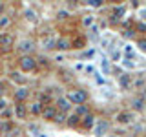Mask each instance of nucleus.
<instances>
[{
  "label": "nucleus",
  "mask_w": 146,
  "mask_h": 137,
  "mask_svg": "<svg viewBox=\"0 0 146 137\" xmlns=\"http://www.w3.org/2000/svg\"><path fill=\"white\" fill-rule=\"evenodd\" d=\"M122 134H124V132H115V134H111V135H108V137H124Z\"/></svg>",
  "instance_id": "nucleus-36"
},
{
  "label": "nucleus",
  "mask_w": 146,
  "mask_h": 137,
  "mask_svg": "<svg viewBox=\"0 0 146 137\" xmlns=\"http://www.w3.org/2000/svg\"><path fill=\"white\" fill-rule=\"evenodd\" d=\"M73 113L82 119V117L88 115V113H91V106H90V104H80V106H75V112H73Z\"/></svg>",
  "instance_id": "nucleus-21"
},
{
  "label": "nucleus",
  "mask_w": 146,
  "mask_h": 137,
  "mask_svg": "<svg viewBox=\"0 0 146 137\" xmlns=\"http://www.w3.org/2000/svg\"><path fill=\"white\" fill-rule=\"evenodd\" d=\"M7 79L13 82V84H17L18 88H20V86H26L27 84V77L24 75V73H20L18 70H15V71H9L7 73Z\"/></svg>",
  "instance_id": "nucleus-12"
},
{
  "label": "nucleus",
  "mask_w": 146,
  "mask_h": 137,
  "mask_svg": "<svg viewBox=\"0 0 146 137\" xmlns=\"http://www.w3.org/2000/svg\"><path fill=\"white\" fill-rule=\"evenodd\" d=\"M128 110L133 113H144L146 112V88L128 99Z\"/></svg>",
  "instance_id": "nucleus-2"
},
{
  "label": "nucleus",
  "mask_w": 146,
  "mask_h": 137,
  "mask_svg": "<svg viewBox=\"0 0 146 137\" xmlns=\"http://www.w3.org/2000/svg\"><path fill=\"white\" fill-rule=\"evenodd\" d=\"M84 44H86V40L82 39V37H77V39H71V48H84Z\"/></svg>",
  "instance_id": "nucleus-28"
},
{
  "label": "nucleus",
  "mask_w": 146,
  "mask_h": 137,
  "mask_svg": "<svg viewBox=\"0 0 146 137\" xmlns=\"http://www.w3.org/2000/svg\"><path fill=\"white\" fill-rule=\"evenodd\" d=\"M4 11H6V4L0 2V15H4Z\"/></svg>",
  "instance_id": "nucleus-37"
},
{
  "label": "nucleus",
  "mask_w": 146,
  "mask_h": 137,
  "mask_svg": "<svg viewBox=\"0 0 146 137\" xmlns=\"http://www.w3.org/2000/svg\"><path fill=\"white\" fill-rule=\"evenodd\" d=\"M15 42H17V39L11 31H2L0 33V51L2 53H9L15 48Z\"/></svg>",
  "instance_id": "nucleus-5"
},
{
  "label": "nucleus",
  "mask_w": 146,
  "mask_h": 137,
  "mask_svg": "<svg viewBox=\"0 0 146 137\" xmlns=\"http://www.w3.org/2000/svg\"><path fill=\"white\" fill-rule=\"evenodd\" d=\"M122 15H124V6H121V7H115L113 9V13H111V17H110V24H115V22H119L122 18Z\"/></svg>",
  "instance_id": "nucleus-22"
},
{
  "label": "nucleus",
  "mask_w": 146,
  "mask_h": 137,
  "mask_svg": "<svg viewBox=\"0 0 146 137\" xmlns=\"http://www.w3.org/2000/svg\"><path fill=\"white\" fill-rule=\"evenodd\" d=\"M73 106H80V104H88L90 100V91L86 88H71L66 91V95H64Z\"/></svg>",
  "instance_id": "nucleus-1"
},
{
  "label": "nucleus",
  "mask_w": 146,
  "mask_h": 137,
  "mask_svg": "<svg viewBox=\"0 0 146 137\" xmlns=\"http://www.w3.org/2000/svg\"><path fill=\"white\" fill-rule=\"evenodd\" d=\"M17 66L20 73H35L36 71V59L35 55H18Z\"/></svg>",
  "instance_id": "nucleus-3"
},
{
  "label": "nucleus",
  "mask_w": 146,
  "mask_h": 137,
  "mask_svg": "<svg viewBox=\"0 0 146 137\" xmlns=\"http://www.w3.org/2000/svg\"><path fill=\"white\" fill-rule=\"evenodd\" d=\"M11 115H13V110H11V108H6V110L2 112V117H4V121H9V117H11Z\"/></svg>",
  "instance_id": "nucleus-34"
},
{
  "label": "nucleus",
  "mask_w": 146,
  "mask_h": 137,
  "mask_svg": "<svg viewBox=\"0 0 146 137\" xmlns=\"http://www.w3.org/2000/svg\"><path fill=\"white\" fill-rule=\"evenodd\" d=\"M133 31L139 37H146V22H143V20L135 22V24H133Z\"/></svg>",
  "instance_id": "nucleus-23"
},
{
  "label": "nucleus",
  "mask_w": 146,
  "mask_h": 137,
  "mask_svg": "<svg viewBox=\"0 0 146 137\" xmlns=\"http://www.w3.org/2000/svg\"><path fill=\"white\" fill-rule=\"evenodd\" d=\"M24 17H26V20H29V22H35L36 20V13L33 11V9H26Z\"/></svg>",
  "instance_id": "nucleus-29"
},
{
  "label": "nucleus",
  "mask_w": 146,
  "mask_h": 137,
  "mask_svg": "<svg viewBox=\"0 0 146 137\" xmlns=\"http://www.w3.org/2000/svg\"><path fill=\"white\" fill-rule=\"evenodd\" d=\"M42 110H44V104H40L38 100H31V102L27 104V113H29L31 117H40L42 115Z\"/></svg>",
  "instance_id": "nucleus-15"
},
{
  "label": "nucleus",
  "mask_w": 146,
  "mask_h": 137,
  "mask_svg": "<svg viewBox=\"0 0 146 137\" xmlns=\"http://www.w3.org/2000/svg\"><path fill=\"white\" fill-rule=\"evenodd\" d=\"M11 22H13V18L9 17V15H0V31H4V29H7L9 26H11Z\"/></svg>",
  "instance_id": "nucleus-24"
},
{
  "label": "nucleus",
  "mask_w": 146,
  "mask_h": 137,
  "mask_svg": "<svg viewBox=\"0 0 146 137\" xmlns=\"http://www.w3.org/2000/svg\"><path fill=\"white\" fill-rule=\"evenodd\" d=\"M131 128L135 130V134H137V135H144V134H146V122H137V121H135Z\"/></svg>",
  "instance_id": "nucleus-25"
},
{
  "label": "nucleus",
  "mask_w": 146,
  "mask_h": 137,
  "mask_svg": "<svg viewBox=\"0 0 146 137\" xmlns=\"http://www.w3.org/2000/svg\"><path fill=\"white\" fill-rule=\"evenodd\" d=\"M36 59V71H49L51 70V59H48L46 55H35Z\"/></svg>",
  "instance_id": "nucleus-13"
},
{
  "label": "nucleus",
  "mask_w": 146,
  "mask_h": 137,
  "mask_svg": "<svg viewBox=\"0 0 146 137\" xmlns=\"http://www.w3.org/2000/svg\"><path fill=\"white\" fill-rule=\"evenodd\" d=\"M70 18V11H64V9H60V11L57 13V20H68Z\"/></svg>",
  "instance_id": "nucleus-31"
},
{
  "label": "nucleus",
  "mask_w": 146,
  "mask_h": 137,
  "mask_svg": "<svg viewBox=\"0 0 146 137\" xmlns=\"http://www.w3.org/2000/svg\"><path fill=\"white\" fill-rule=\"evenodd\" d=\"M86 4V6H91V7H100V6H102V0H88V2H84Z\"/></svg>",
  "instance_id": "nucleus-32"
},
{
  "label": "nucleus",
  "mask_w": 146,
  "mask_h": 137,
  "mask_svg": "<svg viewBox=\"0 0 146 137\" xmlns=\"http://www.w3.org/2000/svg\"><path fill=\"white\" fill-rule=\"evenodd\" d=\"M66 113H60V112H57V115H55V124H58V126H62V124H66Z\"/></svg>",
  "instance_id": "nucleus-27"
},
{
  "label": "nucleus",
  "mask_w": 146,
  "mask_h": 137,
  "mask_svg": "<svg viewBox=\"0 0 146 137\" xmlns=\"http://www.w3.org/2000/svg\"><path fill=\"white\" fill-rule=\"evenodd\" d=\"M137 121L135 113L130 112V110H121V112H117L115 115H113V122L119 126H133V122Z\"/></svg>",
  "instance_id": "nucleus-4"
},
{
  "label": "nucleus",
  "mask_w": 146,
  "mask_h": 137,
  "mask_svg": "<svg viewBox=\"0 0 146 137\" xmlns=\"http://www.w3.org/2000/svg\"><path fill=\"white\" fill-rule=\"evenodd\" d=\"M29 97H31V90L27 88V86H20V88L13 90V100H15V104L17 102L26 104L27 100H29Z\"/></svg>",
  "instance_id": "nucleus-7"
},
{
  "label": "nucleus",
  "mask_w": 146,
  "mask_h": 137,
  "mask_svg": "<svg viewBox=\"0 0 146 137\" xmlns=\"http://www.w3.org/2000/svg\"><path fill=\"white\" fill-rule=\"evenodd\" d=\"M55 46H57V37H53V35H44L42 39H40V48H42L44 51H53Z\"/></svg>",
  "instance_id": "nucleus-14"
},
{
  "label": "nucleus",
  "mask_w": 146,
  "mask_h": 137,
  "mask_svg": "<svg viewBox=\"0 0 146 137\" xmlns=\"http://www.w3.org/2000/svg\"><path fill=\"white\" fill-rule=\"evenodd\" d=\"M141 18H143V20H146V9H143V11H141Z\"/></svg>",
  "instance_id": "nucleus-38"
},
{
  "label": "nucleus",
  "mask_w": 146,
  "mask_h": 137,
  "mask_svg": "<svg viewBox=\"0 0 146 137\" xmlns=\"http://www.w3.org/2000/svg\"><path fill=\"white\" fill-rule=\"evenodd\" d=\"M95 122H97V115H95V113L91 112V113H88L86 117H82V119H80L79 130H82V132H90V130H93Z\"/></svg>",
  "instance_id": "nucleus-10"
},
{
  "label": "nucleus",
  "mask_w": 146,
  "mask_h": 137,
  "mask_svg": "<svg viewBox=\"0 0 146 137\" xmlns=\"http://www.w3.org/2000/svg\"><path fill=\"white\" fill-rule=\"evenodd\" d=\"M13 128H15V124H13L11 121H0V137H9V134L13 132Z\"/></svg>",
  "instance_id": "nucleus-20"
},
{
  "label": "nucleus",
  "mask_w": 146,
  "mask_h": 137,
  "mask_svg": "<svg viewBox=\"0 0 146 137\" xmlns=\"http://www.w3.org/2000/svg\"><path fill=\"white\" fill-rule=\"evenodd\" d=\"M13 113H15V117H17V119H20V121L27 119V117H29V113H27V104L17 102L15 106H13Z\"/></svg>",
  "instance_id": "nucleus-16"
},
{
  "label": "nucleus",
  "mask_w": 146,
  "mask_h": 137,
  "mask_svg": "<svg viewBox=\"0 0 146 137\" xmlns=\"http://www.w3.org/2000/svg\"><path fill=\"white\" fill-rule=\"evenodd\" d=\"M35 49H36V42L33 39H22L17 44V51L20 55H35Z\"/></svg>",
  "instance_id": "nucleus-6"
},
{
  "label": "nucleus",
  "mask_w": 146,
  "mask_h": 137,
  "mask_svg": "<svg viewBox=\"0 0 146 137\" xmlns=\"http://www.w3.org/2000/svg\"><path fill=\"white\" fill-rule=\"evenodd\" d=\"M91 22H93V17H91V15H88V17L84 18V20H82V24H84V26H90Z\"/></svg>",
  "instance_id": "nucleus-35"
},
{
  "label": "nucleus",
  "mask_w": 146,
  "mask_h": 137,
  "mask_svg": "<svg viewBox=\"0 0 146 137\" xmlns=\"http://www.w3.org/2000/svg\"><path fill=\"white\" fill-rule=\"evenodd\" d=\"M79 124H80V117L75 115L73 112L68 113V117H66V126L71 128V130H79Z\"/></svg>",
  "instance_id": "nucleus-19"
},
{
  "label": "nucleus",
  "mask_w": 146,
  "mask_h": 137,
  "mask_svg": "<svg viewBox=\"0 0 146 137\" xmlns=\"http://www.w3.org/2000/svg\"><path fill=\"white\" fill-rule=\"evenodd\" d=\"M110 130H111V122H110L108 119H97V122H95V126H93L95 135L102 137L104 134H108Z\"/></svg>",
  "instance_id": "nucleus-9"
},
{
  "label": "nucleus",
  "mask_w": 146,
  "mask_h": 137,
  "mask_svg": "<svg viewBox=\"0 0 146 137\" xmlns=\"http://www.w3.org/2000/svg\"><path fill=\"white\" fill-rule=\"evenodd\" d=\"M53 106L57 108V112H60V113H71V110H73V104L68 100L64 95H60V97H57L55 99V102H53Z\"/></svg>",
  "instance_id": "nucleus-8"
},
{
  "label": "nucleus",
  "mask_w": 146,
  "mask_h": 137,
  "mask_svg": "<svg viewBox=\"0 0 146 137\" xmlns=\"http://www.w3.org/2000/svg\"><path fill=\"white\" fill-rule=\"evenodd\" d=\"M55 49H57V51H68V49H71V39L70 37H60V39H57Z\"/></svg>",
  "instance_id": "nucleus-18"
},
{
  "label": "nucleus",
  "mask_w": 146,
  "mask_h": 137,
  "mask_svg": "<svg viewBox=\"0 0 146 137\" xmlns=\"http://www.w3.org/2000/svg\"><path fill=\"white\" fill-rule=\"evenodd\" d=\"M9 137H24V132L20 128H13V132L9 134Z\"/></svg>",
  "instance_id": "nucleus-33"
},
{
  "label": "nucleus",
  "mask_w": 146,
  "mask_h": 137,
  "mask_svg": "<svg viewBox=\"0 0 146 137\" xmlns=\"http://www.w3.org/2000/svg\"><path fill=\"white\" fill-rule=\"evenodd\" d=\"M6 108H9V99L6 95H0V113H2Z\"/></svg>",
  "instance_id": "nucleus-30"
},
{
  "label": "nucleus",
  "mask_w": 146,
  "mask_h": 137,
  "mask_svg": "<svg viewBox=\"0 0 146 137\" xmlns=\"http://www.w3.org/2000/svg\"><path fill=\"white\" fill-rule=\"evenodd\" d=\"M117 82H119V86H121L122 91L133 90V75H131V73H122V75H119Z\"/></svg>",
  "instance_id": "nucleus-11"
},
{
  "label": "nucleus",
  "mask_w": 146,
  "mask_h": 137,
  "mask_svg": "<svg viewBox=\"0 0 146 137\" xmlns=\"http://www.w3.org/2000/svg\"><path fill=\"white\" fill-rule=\"evenodd\" d=\"M55 115H57V108L53 106V104H48V106H44V110H42V117L44 121H48V122H53L55 121Z\"/></svg>",
  "instance_id": "nucleus-17"
},
{
  "label": "nucleus",
  "mask_w": 146,
  "mask_h": 137,
  "mask_svg": "<svg viewBox=\"0 0 146 137\" xmlns=\"http://www.w3.org/2000/svg\"><path fill=\"white\" fill-rule=\"evenodd\" d=\"M137 48L141 53L146 55V37H137Z\"/></svg>",
  "instance_id": "nucleus-26"
}]
</instances>
